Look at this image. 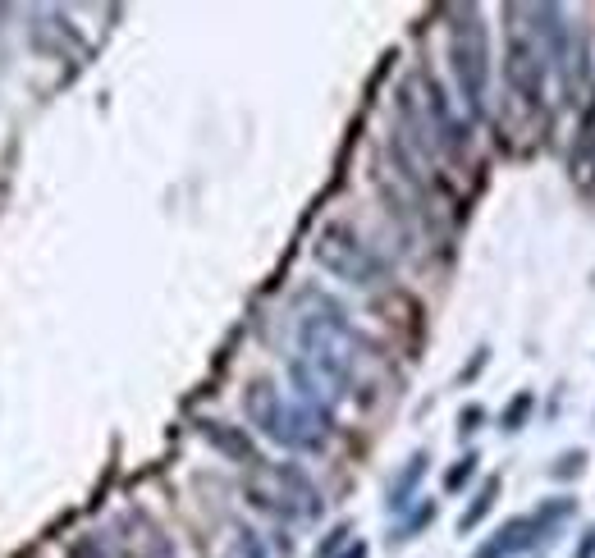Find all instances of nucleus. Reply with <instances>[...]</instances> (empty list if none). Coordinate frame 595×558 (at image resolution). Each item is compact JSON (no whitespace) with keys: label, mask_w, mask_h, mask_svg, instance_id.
I'll use <instances>...</instances> for the list:
<instances>
[{"label":"nucleus","mask_w":595,"mask_h":558,"mask_svg":"<svg viewBox=\"0 0 595 558\" xmlns=\"http://www.w3.org/2000/svg\"><path fill=\"white\" fill-rule=\"evenodd\" d=\"M582 467H586V453H582V449H568V453H563V458L550 467V476H554V481H568V476H582Z\"/></svg>","instance_id":"obj_13"},{"label":"nucleus","mask_w":595,"mask_h":558,"mask_svg":"<svg viewBox=\"0 0 595 558\" xmlns=\"http://www.w3.org/2000/svg\"><path fill=\"white\" fill-rule=\"evenodd\" d=\"M531 408H536V394H531V389H522V394H513V403L504 412H499V430H522L527 426V417H531Z\"/></svg>","instance_id":"obj_11"},{"label":"nucleus","mask_w":595,"mask_h":558,"mask_svg":"<svg viewBox=\"0 0 595 558\" xmlns=\"http://www.w3.org/2000/svg\"><path fill=\"white\" fill-rule=\"evenodd\" d=\"M591 536H595V531H591Z\"/></svg>","instance_id":"obj_18"},{"label":"nucleus","mask_w":595,"mask_h":558,"mask_svg":"<svg viewBox=\"0 0 595 558\" xmlns=\"http://www.w3.org/2000/svg\"><path fill=\"white\" fill-rule=\"evenodd\" d=\"M312 257L321 270H330V275L344 279V284H357V289H371V284L385 279V261L344 225H325L312 243Z\"/></svg>","instance_id":"obj_4"},{"label":"nucleus","mask_w":595,"mask_h":558,"mask_svg":"<svg viewBox=\"0 0 595 558\" xmlns=\"http://www.w3.org/2000/svg\"><path fill=\"white\" fill-rule=\"evenodd\" d=\"M422 476H426V453H412L408 467H403V472L390 481V499H385V504H390V513H403V508L412 504V490H417V481H422Z\"/></svg>","instance_id":"obj_9"},{"label":"nucleus","mask_w":595,"mask_h":558,"mask_svg":"<svg viewBox=\"0 0 595 558\" xmlns=\"http://www.w3.org/2000/svg\"><path fill=\"white\" fill-rule=\"evenodd\" d=\"M339 558H367V545L357 540V545H348V554H339Z\"/></svg>","instance_id":"obj_17"},{"label":"nucleus","mask_w":595,"mask_h":558,"mask_svg":"<svg viewBox=\"0 0 595 558\" xmlns=\"http://www.w3.org/2000/svg\"><path fill=\"white\" fill-rule=\"evenodd\" d=\"M289 371L298 385V403L307 408L330 412L348 398L357 371V334L330 298H316V312L298 321V357Z\"/></svg>","instance_id":"obj_1"},{"label":"nucleus","mask_w":595,"mask_h":558,"mask_svg":"<svg viewBox=\"0 0 595 558\" xmlns=\"http://www.w3.org/2000/svg\"><path fill=\"white\" fill-rule=\"evenodd\" d=\"M69 558H106V549H101L97 540H78V545L69 549Z\"/></svg>","instance_id":"obj_14"},{"label":"nucleus","mask_w":595,"mask_h":558,"mask_svg":"<svg viewBox=\"0 0 595 558\" xmlns=\"http://www.w3.org/2000/svg\"><path fill=\"white\" fill-rule=\"evenodd\" d=\"M545 65L541 46H536V33L531 23H509V51H504V78H509L513 97L527 101V106H541L545 101Z\"/></svg>","instance_id":"obj_5"},{"label":"nucleus","mask_w":595,"mask_h":558,"mask_svg":"<svg viewBox=\"0 0 595 558\" xmlns=\"http://www.w3.org/2000/svg\"><path fill=\"white\" fill-rule=\"evenodd\" d=\"M449 65H454V83L463 92L467 115L481 119L486 115V87H490V42L476 5H458L454 10V23H449Z\"/></svg>","instance_id":"obj_2"},{"label":"nucleus","mask_w":595,"mask_h":558,"mask_svg":"<svg viewBox=\"0 0 595 558\" xmlns=\"http://www.w3.org/2000/svg\"><path fill=\"white\" fill-rule=\"evenodd\" d=\"M481 417H486V412H481V408H463V417H458V430H463V435H472V430H481Z\"/></svg>","instance_id":"obj_15"},{"label":"nucleus","mask_w":595,"mask_h":558,"mask_svg":"<svg viewBox=\"0 0 595 558\" xmlns=\"http://www.w3.org/2000/svg\"><path fill=\"white\" fill-rule=\"evenodd\" d=\"M344 536H348V526H335V531H330V540H325V545L316 549V558H330V549L344 545Z\"/></svg>","instance_id":"obj_16"},{"label":"nucleus","mask_w":595,"mask_h":558,"mask_svg":"<svg viewBox=\"0 0 595 558\" xmlns=\"http://www.w3.org/2000/svg\"><path fill=\"white\" fill-rule=\"evenodd\" d=\"M476 462H481V458H476V453H467V458H458L454 467L444 472V490H463V485L476 476Z\"/></svg>","instance_id":"obj_12"},{"label":"nucleus","mask_w":595,"mask_h":558,"mask_svg":"<svg viewBox=\"0 0 595 558\" xmlns=\"http://www.w3.org/2000/svg\"><path fill=\"white\" fill-rule=\"evenodd\" d=\"M499 485H504V481H499V476H490V481H481V490H476L472 508H467V513L458 517V531H463V536H467V531H476V526H481V522H486V513H490V508H495V499H499Z\"/></svg>","instance_id":"obj_10"},{"label":"nucleus","mask_w":595,"mask_h":558,"mask_svg":"<svg viewBox=\"0 0 595 558\" xmlns=\"http://www.w3.org/2000/svg\"><path fill=\"white\" fill-rule=\"evenodd\" d=\"M243 412H248V421L266 440H275V426H280V412H284L280 389H275L271 380H252V385L243 389Z\"/></svg>","instance_id":"obj_6"},{"label":"nucleus","mask_w":595,"mask_h":558,"mask_svg":"<svg viewBox=\"0 0 595 558\" xmlns=\"http://www.w3.org/2000/svg\"><path fill=\"white\" fill-rule=\"evenodd\" d=\"M573 179L586 193L595 188V97L582 106V129H577V151H573Z\"/></svg>","instance_id":"obj_8"},{"label":"nucleus","mask_w":595,"mask_h":558,"mask_svg":"<svg viewBox=\"0 0 595 558\" xmlns=\"http://www.w3.org/2000/svg\"><path fill=\"white\" fill-rule=\"evenodd\" d=\"M202 440L216 444L220 453H225L229 462H243V467H261L257 449H252V440L243 435L238 426H225V421H202Z\"/></svg>","instance_id":"obj_7"},{"label":"nucleus","mask_w":595,"mask_h":558,"mask_svg":"<svg viewBox=\"0 0 595 558\" xmlns=\"http://www.w3.org/2000/svg\"><path fill=\"white\" fill-rule=\"evenodd\" d=\"M248 499L261 508V513L280 517V522H312L321 517V499H316V485L307 481L293 462L284 467H252L248 476Z\"/></svg>","instance_id":"obj_3"}]
</instances>
